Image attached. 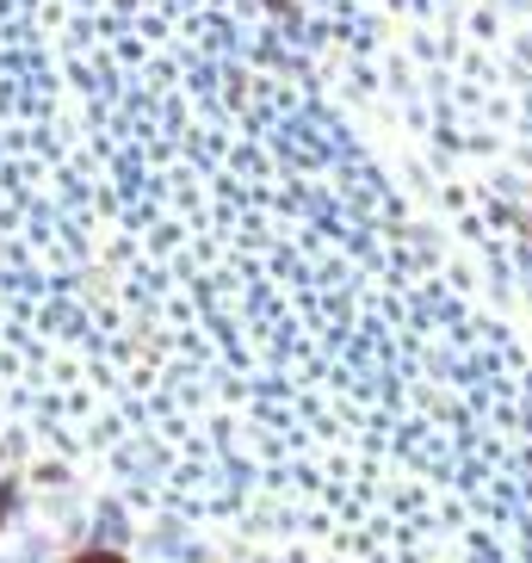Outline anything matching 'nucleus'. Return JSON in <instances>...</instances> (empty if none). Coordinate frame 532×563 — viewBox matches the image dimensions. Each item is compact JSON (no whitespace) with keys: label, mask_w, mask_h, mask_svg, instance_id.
Listing matches in <instances>:
<instances>
[{"label":"nucleus","mask_w":532,"mask_h":563,"mask_svg":"<svg viewBox=\"0 0 532 563\" xmlns=\"http://www.w3.org/2000/svg\"><path fill=\"white\" fill-rule=\"evenodd\" d=\"M81 563H118V558H81Z\"/></svg>","instance_id":"1"}]
</instances>
